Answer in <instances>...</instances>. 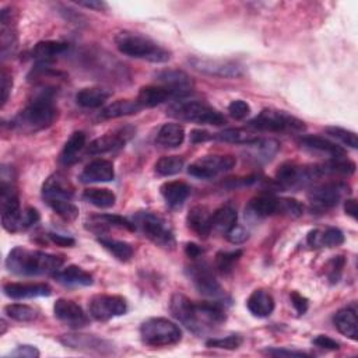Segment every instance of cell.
I'll return each mask as SVG.
<instances>
[{"mask_svg":"<svg viewBox=\"0 0 358 358\" xmlns=\"http://www.w3.org/2000/svg\"><path fill=\"white\" fill-rule=\"evenodd\" d=\"M55 87H38L25 108H22L13 119V127L24 134H31L48 129L57 117L55 106Z\"/></svg>","mask_w":358,"mask_h":358,"instance_id":"1","label":"cell"},{"mask_svg":"<svg viewBox=\"0 0 358 358\" xmlns=\"http://www.w3.org/2000/svg\"><path fill=\"white\" fill-rule=\"evenodd\" d=\"M64 257L42 250H32L22 246H17L10 250L6 259V267L8 271L17 275H43L53 274L62 268Z\"/></svg>","mask_w":358,"mask_h":358,"instance_id":"2","label":"cell"},{"mask_svg":"<svg viewBox=\"0 0 358 358\" xmlns=\"http://www.w3.org/2000/svg\"><path fill=\"white\" fill-rule=\"evenodd\" d=\"M117 50L129 57L147 60L151 63H165L171 59V52L151 38L131 31H120L115 36Z\"/></svg>","mask_w":358,"mask_h":358,"instance_id":"3","label":"cell"},{"mask_svg":"<svg viewBox=\"0 0 358 358\" xmlns=\"http://www.w3.org/2000/svg\"><path fill=\"white\" fill-rule=\"evenodd\" d=\"M245 211V214L253 218H264L270 215H287L298 218L303 214V204L296 199L277 197L274 194L264 193L253 197Z\"/></svg>","mask_w":358,"mask_h":358,"instance_id":"4","label":"cell"},{"mask_svg":"<svg viewBox=\"0 0 358 358\" xmlns=\"http://www.w3.org/2000/svg\"><path fill=\"white\" fill-rule=\"evenodd\" d=\"M168 115L183 122H190L196 124H213L221 126L225 123V117L213 106L189 99H176L168 108Z\"/></svg>","mask_w":358,"mask_h":358,"instance_id":"5","label":"cell"},{"mask_svg":"<svg viewBox=\"0 0 358 358\" xmlns=\"http://www.w3.org/2000/svg\"><path fill=\"white\" fill-rule=\"evenodd\" d=\"M141 341L151 347L175 345L182 340V330L166 317H150L140 326Z\"/></svg>","mask_w":358,"mask_h":358,"instance_id":"6","label":"cell"},{"mask_svg":"<svg viewBox=\"0 0 358 358\" xmlns=\"http://www.w3.org/2000/svg\"><path fill=\"white\" fill-rule=\"evenodd\" d=\"M248 126L253 130L271 133H301L306 129L301 119L278 109H263L259 115L249 120Z\"/></svg>","mask_w":358,"mask_h":358,"instance_id":"7","label":"cell"},{"mask_svg":"<svg viewBox=\"0 0 358 358\" xmlns=\"http://www.w3.org/2000/svg\"><path fill=\"white\" fill-rule=\"evenodd\" d=\"M133 224L141 231V234L147 239L161 248L172 249L176 243L172 229L169 228L166 221L158 214H154L151 211H140L134 215Z\"/></svg>","mask_w":358,"mask_h":358,"instance_id":"8","label":"cell"},{"mask_svg":"<svg viewBox=\"0 0 358 358\" xmlns=\"http://www.w3.org/2000/svg\"><path fill=\"white\" fill-rule=\"evenodd\" d=\"M0 211L1 225L8 232L22 231V208L20 204L18 193L11 180L1 176L0 185Z\"/></svg>","mask_w":358,"mask_h":358,"instance_id":"9","label":"cell"},{"mask_svg":"<svg viewBox=\"0 0 358 358\" xmlns=\"http://www.w3.org/2000/svg\"><path fill=\"white\" fill-rule=\"evenodd\" d=\"M324 176L320 165H298L295 162H285L278 166L275 180L282 187H299Z\"/></svg>","mask_w":358,"mask_h":358,"instance_id":"10","label":"cell"},{"mask_svg":"<svg viewBox=\"0 0 358 358\" xmlns=\"http://www.w3.org/2000/svg\"><path fill=\"white\" fill-rule=\"evenodd\" d=\"M350 193V186L343 182H327L313 186L308 193V201L315 211H326L338 204L344 194Z\"/></svg>","mask_w":358,"mask_h":358,"instance_id":"11","label":"cell"},{"mask_svg":"<svg viewBox=\"0 0 358 358\" xmlns=\"http://www.w3.org/2000/svg\"><path fill=\"white\" fill-rule=\"evenodd\" d=\"M187 277L193 282L194 288L204 296L222 298L225 295L221 284L214 275V271L206 262H196L186 268Z\"/></svg>","mask_w":358,"mask_h":358,"instance_id":"12","label":"cell"},{"mask_svg":"<svg viewBox=\"0 0 358 358\" xmlns=\"http://www.w3.org/2000/svg\"><path fill=\"white\" fill-rule=\"evenodd\" d=\"M236 158L232 155H206L187 166V173L197 179H211L235 168Z\"/></svg>","mask_w":358,"mask_h":358,"instance_id":"13","label":"cell"},{"mask_svg":"<svg viewBox=\"0 0 358 358\" xmlns=\"http://www.w3.org/2000/svg\"><path fill=\"white\" fill-rule=\"evenodd\" d=\"M88 312L95 320L108 322L127 312V301L120 295L98 294L90 299Z\"/></svg>","mask_w":358,"mask_h":358,"instance_id":"14","label":"cell"},{"mask_svg":"<svg viewBox=\"0 0 358 358\" xmlns=\"http://www.w3.org/2000/svg\"><path fill=\"white\" fill-rule=\"evenodd\" d=\"M169 310H171L172 316L178 322H180L186 329H189L192 333H194L197 336L204 334L201 324L199 322L196 302L189 299L186 295H183L180 292H175L169 301Z\"/></svg>","mask_w":358,"mask_h":358,"instance_id":"15","label":"cell"},{"mask_svg":"<svg viewBox=\"0 0 358 358\" xmlns=\"http://www.w3.org/2000/svg\"><path fill=\"white\" fill-rule=\"evenodd\" d=\"M189 64L199 73L207 74L211 77L221 78H236L242 76V67L232 62L224 59H210V57H197L193 56L189 59Z\"/></svg>","mask_w":358,"mask_h":358,"instance_id":"16","label":"cell"},{"mask_svg":"<svg viewBox=\"0 0 358 358\" xmlns=\"http://www.w3.org/2000/svg\"><path fill=\"white\" fill-rule=\"evenodd\" d=\"M134 134V129L133 127H122L117 130H113L110 133H106L95 140H92L88 145H87V154L91 155H99V154H105L117 148H122L129 140L130 137Z\"/></svg>","mask_w":358,"mask_h":358,"instance_id":"17","label":"cell"},{"mask_svg":"<svg viewBox=\"0 0 358 358\" xmlns=\"http://www.w3.org/2000/svg\"><path fill=\"white\" fill-rule=\"evenodd\" d=\"M53 312L57 320L71 329H81L90 323L88 315L74 301L59 298L53 305Z\"/></svg>","mask_w":358,"mask_h":358,"instance_id":"18","label":"cell"},{"mask_svg":"<svg viewBox=\"0 0 358 358\" xmlns=\"http://www.w3.org/2000/svg\"><path fill=\"white\" fill-rule=\"evenodd\" d=\"M59 341L64 347H70L74 350H81V351H91V352H99V354H106L112 350V344L103 338H99L96 336L91 334H81V333H70V334H63Z\"/></svg>","mask_w":358,"mask_h":358,"instance_id":"19","label":"cell"},{"mask_svg":"<svg viewBox=\"0 0 358 358\" xmlns=\"http://www.w3.org/2000/svg\"><path fill=\"white\" fill-rule=\"evenodd\" d=\"M157 81L171 90L175 99H182L192 91L190 77L180 70H162L155 74Z\"/></svg>","mask_w":358,"mask_h":358,"instance_id":"20","label":"cell"},{"mask_svg":"<svg viewBox=\"0 0 358 358\" xmlns=\"http://www.w3.org/2000/svg\"><path fill=\"white\" fill-rule=\"evenodd\" d=\"M3 292L11 299H28L38 296H49L52 288L45 282H7Z\"/></svg>","mask_w":358,"mask_h":358,"instance_id":"21","label":"cell"},{"mask_svg":"<svg viewBox=\"0 0 358 358\" xmlns=\"http://www.w3.org/2000/svg\"><path fill=\"white\" fill-rule=\"evenodd\" d=\"M42 196L46 203L62 199L71 200V197L74 196V187L64 175L53 173L45 180L42 186Z\"/></svg>","mask_w":358,"mask_h":358,"instance_id":"22","label":"cell"},{"mask_svg":"<svg viewBox=\"0 0 358 358\" xmlns=\"http://www.w3.org/2000/svg\"><path fill=\"white\" fill-rule=\"evenodd\" d=\"M115 178L113 164L103 158H96L90 161L83 172L80 173V180L83 183H101L110 182Z\"/></svg>","mask_w":358,"mask_h":358,"instance_id":"23","label":"cell"},{"mask_svg":"<svg viewBox=\"0 0 358 358\" xmlns=\"http://www.w3.org/2000/svg\"><path fill=\"white\" fill-rule=\"evenodd\" d=\"M299 144L310 152L326 155V157H330L331 159L341 158L345 154V150L341 145H338L337 143H334L326 137H322V136H315V134L313 136H302L299 140Z\"/></svg>","mask_w":358,"mask_h":358,"instance_id":"24","label":"cell"},{"mask_svg":"<svg viewBox=\"0 0 358 358\" xmlns=\"http://www.w3.org/2000/svg\"><path fill=\"white\" fill-rule=\"evenodd\" d=\"M67 50H69V43L66 42L41 41L34 46L31 56L38 63V66H48L57 56H62Z\"/></svg>","mask_w":358,"mask_h":358,"instance_id":"25","label":"cell"},{"mask_svg":"<svg viewBox=\"0 0 358 358\" xmlns=\"http://www.w3.org/2000/svg\"><path fill=\"white\" fill-rule=\"evenodd\" d=\"M333 322L336 329L343 336H345L352 341L358 340V317H357L355 305H350L338 309L333 317Z\"/></svg>","mask_w":358,"mask_h":358,"instance_id":"26","label":"cell"},{"mask_svg":"<svg viewBox=\"0 0 358 358\" xmlns=\"http://www.w3.org/2000/svg\"><path fill=\"white\" fill-rule=\"evenodd\" d=\"M0 25H1V56L7 57V53H11L17 43L15 36V22H14V10L11 7L3 8L0 13Z\"/></svg>","mask_w":358,"mask_h":358,"instance_id":"27","label":"cell"},{"mask_svg":"<svg viewBox=\"0 0 358 358\" xmlns=\"http://www.w3.org/2000/svg\"><path fill=\"white\" fill-rule=\"evenodd\" d=\"M53 278L67 287H88L94 282L92 275L76 264H70L64 268L57 270L56 273H53Z\"/></svg>","mask_w":358,"mask_h":358,"instance_id":"28","label":"cell"},{"mask_svg":"<svg viewBox=\"0 0 358 358\" xmlns=\"http://www.w3.org/2000/svg\"><path fill=\"white\" fill-rule=\"evenodd\" d=\"M187 227L200 238H207L211 232V214L204 206H194L186 215Z\"/></svg>","mask_w":358,"mask_h":358,"instance_id":"29","label":"cell"},{"mask_svg":"<svg viewBox=\"0 0 358 358\" xmlns=\"http://www.w3.org/2000/svg\"><path fill=\"white\" fill-rule=\"evenodd\" d=\"M306 241L309 243V246L312 248H336L344 243V234L334 227H329L326 229H312L308 236Z\"/></svg>","mask_w":358,"mask_h":358,"instance_id":"30","label":"cell"},{"mask_svg":"<svg viewBox=\"0 0 358 358\" xmlns=\"http://www.w3.org/2000/svg\"><path fill=\"white\" fill-rule=\"evenodd\" d=\"M172 98L175 99L173 94L164 85H145L140 88L136 99L141 108H154Z\"/></svg>","mask_w":358,"mask_h":358,"instance_id":"31","label":"cell"},{"mask_svg":"<svg viewBox=\"0 0 358 358\" xmlns=\"http://www.w3.org/2000/svg\"><path fill=\"white\" fill-rule=\"evenodd\" d=\"M248 310L256 316V317H267L273 313L274 310V298L271 296L270 292L266 289H255L248 301H246Z\"/></svg>","mask_w":358,"mask_h":358,"instance_id":"32","label":"cell"},{"mask_svg":"<svg viewBox=\"0 0 358 358\" xmlns=\"http://www.w3.org/2000/svg\"><path fill=\"white\" fill-rule=\"evenodd\" d=\"M159 192L168 207L178 208L185 203V200L190 194V187L185 182L171 180V182H165L161 186Z\"/></svg>","mask_w":358,"mask_h":358,"instance_id":"33","label":"cell"},{"mask_svg":"<svg viewBox=\"0 0 358 358\" xmlns=\"http://www.w3.org/2000/svg\"><path fill=\"white\" fill-rule=\"evenodd\" d=\"M238 221L236 208L231 204H224L211 214V231L227 235Z\"/></svg>","mask_w":358,"mask_h":358,"instance_id":"34","label":"cell"},{"mask_svg":"<svg viewBox=\"0 0 358 358\" xmlns=\"http://www.w3.org/2000/svg\"><path fill=\"white\" fill-rule=\"evenodd\" d=\"M110 95H112V92L109 90H106V88L88 87V88L80 90L76 94V102L81 108L95 109V108L102 106L110 98Z\"/></svg>","mask_w":358,"mask_h":358,"instance_id":"35","label":"cell"},{"mask_svg":"<svg viewBox=\"0 0 358 358\" xmlns=\"http://www.w3.org/2000/svg\"><path fill=\"white\" fill-rule=\"evenodd\" d=\"M87 227L91 231H103L106 228L117 227V228H124L129 231H134L136 227L133 221H129L127 218L116 214H101V215H92L90 220L85 222Z\"/></svg>","mask_w":358,"mask_h":358,"instance_id":"36","label":"cell"},{"mask_svg":"<svg viewBox=\"0 0 358 358\" xmlns=\"http://www.w3.org/2000/svg\"><path fill=\"white\" fill-rule=\"evenodd\" d=\"M185 140V129L179 123H165L157 133V144L164 148H176Z\"/></svg>","mask_w":358,"mask_h":358,"instance_id":"37","label":"cell"},{"mask_svg":"<svg viewBox=\"0 0 358 358\" xmlns=\"http://www.w3.org/2000/svg\"><path fill=\"white\" fill-rule=\"evenodd\" d=\"M87 137L84 131H74L69 140L66 141L62 154H60V162L63 165H73L78 161L81 151L85 148Z\"/></svg>","mask_w":358,"mask_h":358,"instance_id":"38","label":"cell"},{"mask_svg":"<svg viewBox=\"0 0 358 358\" xmlns=\"http://www.w3.org/2000/svg\"><path fill=\"white\" fill-rule=\"evenodd\" d=\"M143 108L137 102V99H119L108 106H105L101 112V116L103 119H116L127 115H133L140 112Z\"/></svg>","mask_w":358,"mask_h":358,"instance_id":"39","label":"cell"},{"mask_svg":"<svg viewBox=\"0 0 358 358\" xmlns=\"http://www.w3.org/2000/svg\"><path fill=\"white\" fill-rule=\"evenodd\" d=\"M98 243L108 250L112 256H115L120 262H127L133 256V246L124 241L108 238V236H98Z\"/></svg>","mask_w":358,"mask_h":358,"instance_id":"40","label":"cell"},{"mask_svg":"<svg viewBox=\"0 0 358 358\" xmlns=\"http://www.w3.org/2000/svg\"><path fill=\"white\" fill-rule=\"evenodd\" d=\"M83 199L98 208H109L115 204L116 194L105 187H90L83 192Z\"/></svg>","mask_w":358,"mask_h":358,"instance_id":"41","label":"cell"},{"mask_svg":"<svg viewBox=\"0 0 358 358\" xmlns=\"http://www.w3.org/2000/svg\"><path fill=\"white\" fill-rule=\"evenodd\" d=\"M213 138L218 140V141H224V143H231V144H245L249 145L253 141H256L259 138V136L242 130V129H225L222 131H218L215 134H213Z\"/></svg>","mask_w":358,"mask_h":358,"instance_id":"42","label":"cell"},{"mask_svg":"<svg viewBox=\"0 0 358 358\" xmlns=\"http://www.w3.org/2000/svg\"><path fill=\"white\" fill-rule=\"evenodd\" d=\"M242 250L241 249H236V250H231V252H218L215 255V260H214V266H215V270L222 274V275H228L229 273H232L235 264L238 263V260L241 259L242 256Z\"/></svg>","mask_w":358,"mask_h":358,"instance_id":"43","label":"cell"},{"mask_svg":"<svg viewBox=\"0 0 358 358\" xmlns=\"http://www.w3.org/2000/svg\"><path fill=\"white\" fill-rule=\"evenodd\" d=\"M185 165V161L182 157L179 155H166V157H161L155 165L154 169L158 175L161 176H172L176 175L182 171Z\"/></svg>","mask_w":358,"mask_h":358,"instance_id":"44","label":"cell"},{"mask_svg":"<svg viewBox=\"0 0 358 358\" xmlns=\"http://www.w3.org/2000/svg\"><path fill=\"white\" fill-rule=\"evenodd\" d=\"M4 313L17 322H34L38 317V312L25 303H10L4 306Z\"/></svg>","mask_w":358,"mask_h":358,"instance_id":"45","label":"cell"},{"mask_svg":"<svg viewBox=\"0 0 358 358\" xmlns=\"http://www.w3.org/2000/svg\"><path fill=\"white\" fill-rule=\"evenodd\" d=\"M48 206L66 221H74L78 217V207L74 203H71V200H52L48 201Z\"/></svg>","mask_w":358,"mask_h":358,"instance_id":"46","label":"cell"},{"mask_svg":"<svg viewBox=\"0 0 358 358\" xmlns=\"http://www.w3.org/2000/svg\"><path fill=\"white\" fill-rule=\"evenodd\" d=\"M250 148L255 150V157L257 159H270L278 150V143L275 140L271 138H257L256 141H253L252 144H249Z\"/></svg>","mask_w":358,"mask_h":358,"instance_id":"47","label":"cell"},{"mask_svg":"<svg viewBox=\"0 0 358 358\" xmlns=\"http://www.w3.org/2000/svg\"><path fill=\"white\" fill-rule=\"evenodd\" d=\"M324 130H326L327 136H330L331 138H336L341 144H344L352 150L358 148V137L354 131L347 130L344 127H338V126H329Z\"/></svg>","mask_w":358,"mask_h":358,"instance_id":"48","label":"cell"},{"mask_svg":"<svg viewBox=\"0 0 358 358\" xmlns=\"http://www.w3.org/2000/svg\"><path fill=\"white\" fill-rule=\"evenodd\" d=\"M243 338L239 334H229L225 337L210 338L206 341V345L210 348H221V350H236L242 345Z\"/></svg>","mask_w":358,"mask_h":358,"instance_id":"49","label":"cell"},{"mask_svg":"<svg viewBox=\"0 0 358 358\" xmlns=\"http://www.w3.org/2000/svg\"><path fill=\"white\" fill-rule=\"evenodd\" d=\"M344 264H345V259L343 256H334L329 262V264H327V277H329L331 284H334V282H337L340 280L343 268H344Z\"/></svg>","mask_w":358,"mask_h":358,"instance_id":"50","label":"cell"},{"mask_svg":"<svg viewBox=\"0 0 358 358\" xmlns=\"http://www.w3.org/2000/svg\"><path fill=\"white\" fill-rule=\"evenodd\" d=\"M228 113L236 119V120H242L245 119L249 113H250V106L248 102L242 101V99H235L228 105Z\"/></svg>","mask_w":358,"mask_h":358,"instance_id":"51","label":"cell"},{"mask_svg":"<svg viewBox=\"0 0 358 358\" xmlns=\"http://www.w3.org/2000/svg\"><path fill=\"white\" fill-rule=\"evenodd\" d=\"M11 87H13V80H11V74L7 71L6 67L1 69L0 73V90H1V106H4V103L8 99V95L11 92Z\"/></svg>","mask_w":358,"mask_h":358,"instance_id":"52","label":"cell"},{"mask_svg":"<svg viewBox=\"0 0 358 358\" xmlns=\"http://www.w3.org/2000/svg\"><path fill=\"white\" fill-rule=\"evenodd\" d=\"M289 298H291V303H292V306H294V309L296 310L298 315H303L308 310L309 301L302 294H299L298 291H292L289 294Z\"/></svg>","mask_w":358,"mask_h":358,"instance_id":"53","label":"cell"},{"mask_svg":"<svg viewBox=\"0 0 358 358\" xmlns=\"http://www.w3.org/2000/svg\"><path fill=\"white\" fill-rule=\"evenodd\" d=\"M313 344L319 348H323V350H338L340 348V344L333 340L331 337L329 336H324V334H319L313 338Z\"/></svg>","mask_w":358,"mask_h":358,"instance_id":"54","label":"cell"},{"mask_svg":"<svg viewBox=\"0 0 358 358\" xmlns=\"http://www.w3.org/2000/svg\"><path fill=\"white\" fill-rule=\"evenodd\" d=\"M10 355H13V357H25V358H36V357H39V351L35 345L24 344V345H18L14 351L10 352Z\"/></svg>","mask_w":358,"mask_h":358,"instance_id":"55","label":"cell"},{"mask_svg":"<svg viewBox=\"0 0 358 358\" xmlns=\"http://www.w3.org/2000/svg\"><path fill=\"white\" fill-rule=\"evenodd\" d=\"M266 352L274 357H309L308 352L295 351V350H285V348H267Z\"/></svg>","mask_w":358,"mask_h":358,"instance_id":"56","label":"cell"},{"mask_svg":"<svg viewBox=\"0 0 358 358\" xmlns=\"http://www.w3.org/2000/svg\"><path fill=\"white\" fill-rule=\"evenodd\" d=\"M227 238L229 242L232 243H242L248 239V232L242 228V227H238L235 225L228 234H227Z\"/></svg>","mask_w":358,"mask_h":358,"instance_id":"57","label":"cell"},{"mask_svg":"<svg viewBox=\"0 0 358 358\" xmlns=\"http://www.w3.org/2000/svg\"><path fill=\"white\" fill-rule=\"evenodd\" d=\"M48 236L50 238V241L59 246H64V248H71L76 245V241L70 236H66V235H60V234H48Z\"/></svg>","mask_w":358,"mask_h":358,"instance_id":"58","label":"cell"},{"mask_svg":"<svg viewBox=\"0 0 358 358\" xmlns=\"http://www.w3.org/2000/svg\"><path fill=\"white\" fill-rule=\"evenodd\" d=\"M185 252H186L187 257H190V259H193V260L199 259V257L204 253V250H203L201 246H199V245H196V243H192V242H190V243H186Z\"/></svg>","mask_w":358,"mask_h":358,"instance_id":"59","label":"cell"},{"mask_svg":"<svg viewBox=\"0 0 358 358\" xmlns=\"http://www.w3.org/2000/svg\"><path fill=\"white\" fill-rule=\"evenodd\" d=\"M211 138H213V134H210L206 130H193L190 133V141L192 143H203V141H207V140H211Z\"/></svg>","mask_w":358,"mask_h":358,"instance_id":"60","label":"cell"},{"mask_svg":"<svg viewBox=\"0 0 358 358\" xmlns=\"http://www.w3.org/2000/svg\"><path fill=\"white\" fill-rule=\"evenodd\" d=\"M78 6H83V7H87V8H92V10H96V11H103V10L108 8V4L103 3V1H99V0L78 1Z\"/></svg>","mask_w":358,"mask_h":358,"instance_id":"61","label":"cell"},{"mask_svg":"<svg viewBox=\"0 0 358 358\" xmlns=\"http://www.w3.org/2000/svg\"><path fill=\"white\" fill-rule=\"evenodd\" d=\"M344 211L347 215H350L352 220H357V201L354 199H347L344 201Z\"/></svg>","mask_w":358,"mask_h":358,"instance_id":"62","label":"cell"}]
</instances>
